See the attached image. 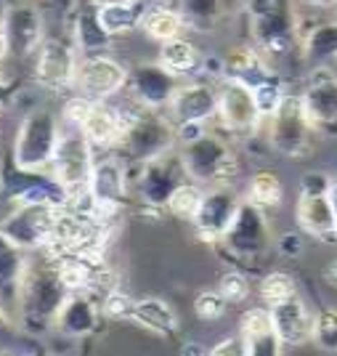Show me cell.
I'll return each instance as SVG.
<instances>
[{"label": "cell", "instance_id": "6da1fadb", "mask_svg": "<svg viewBox=\"0 0 337 356\" xmlns=\"http://www.w3.org/2000/svg\"><path fill=\"white\" fill-rule=\"evenodd\" d=\"M69 293L72 290L61 280L54 252H27V266H24L22 282H19V296H16V309L22 314L24 325L38 332L51 330Z\"/></svg>", "mask_w": 337, "mask_h": 356}, {"label": "cell", "instance_id": "7a4b0ae2", "mask_svg": "<svg viewBox=\"0 0 337 356\" xmlns=\"http://www.w3.org/2000/svg\"><path fill=\"white\" fill-rule=\"evenodd\" d=\"M176 147V122L167 118V112L162 115V109H147V106H141L135 102L133 112H128L125 136H122V141H120V147L115 152L125 163L141 165Z\"/></svg>", "mask_w": 337, "mask_h": 356}, {"label": "cell", "instance_id": "3957f363", "mask_svg": "<svg viewBox=\"0 0 337 356\" xmlns=\"http://www.w3.org/2000/svg\"><path fill=\"white\" fill-rule=\"evenodd\" d=\"M64 122L48 106H32L22 118L14 136L11 157L24 170H48L56 154Z\"/></svg>", "mask_w": 337, "mask_h": 356}, {"label": "cell", "instance_id": "277c9868", "mask_svg": "<svg viewBox=\"0 0 337 356\" xmlns=\"http://www.w3.org/2000/svg\"><path fill=\"white\" fill-rule=\"evenodd\" d=\"M178 152H181V160H183L189 178L202 184V186L231 184L236 170H239L231 144L213 131H205L202 136L191 138L186 144H178Z\"/></svg>", "mask_w": 337, "mask_h": 356}, {"label": "cell", "instance_id": "5b68a950", "mask_svg": "<svg viewBox=\"0 0 337 356\" xmlns=\"http://www.w3.org/2000/svg\"><path fill=\"white\" fill-rule=\"evenodd\" d=\"M265 134L271 149L287 157V160H300L311 154V141H313V125L308 120V112L303 106V96L287 90V96L281 99L279 109L265 120Z\"/></svg>", "mask_w": 337, "mask_h": 356}, {"label": "cell", "instance_id": "8992f818", "mask_svg": "<svg viewBox=\"0 0 337 356\" xmlns=\"http://www.w3.org/2000/svg\"><path fill=\"white\" fill-rule=\"evenodd\" d=\"M96 165V149L88 141V136L83 134L77 125H67L61 128V138L56 154L51 160L48 173L64 186V192L69 197L88 192V181Z\"/></svg>", "mask_w": 337, "mask_h": 356}, {"label": "cell", "instance_id": "52a82bcc", "mask_svg": "<svg viewBox=\"0 0 337 356\" xmlns=\"http://www.w3.org/2000/svg\"><path fill=\"white\" fill-rule=\"evenodd\" d=\"M61 205L54 202H14V210L0 221V232L22 250H45L54 239Z\"/></svg>", "mask_w": 337, "mask_h": 356}, {"label": "cell", "instance_id": "ba28073f", "mask_svg": "<svg viewBox=\"0 0 337 356\" xmlns=\"http://www.w3.org/2000/svg\"><path fill=\"white\" fill-rule=\"evenodd\" d=\"M271 242L274 237H271V226L265 221V210L245 200L231 229L218 245L236 264H258L271 250Z\"/></svg>", "mask_w": 337, "mask_h": 356}, {"label": "cell", "instance_id": "9c48e42d", "mask_svg": "<svg viewBox=\"0 0 337 356\" xmlns=\"http://www.w3.org/2000/svg\"><path fill=\"white\" fill-rule=\"evenodd\" d=\"M0 32L8 40L11 59H35L38 48L48 38L43 8L35 0H8L0 16Z\"/></svg>", "mask_w": 337, "mask_h": 356}, {"label": "cell", "instance_id": "30bf717a", "mask_svg": "<svg viewBox=\"0 0 337 356\" xmlns=\"http://www.w3.org/2000/svg\"><path fill=\"white\" fill-rule=\"evenodd\" d=\"M77 61H80V51L74 40L59 38V35H48L43 45L35 54V83L43 90L51 93H64V90L74 88V74H77Z\"/></svg>", "mask_w": 337, "mask_h": 356}, {"label": "cell", "instance_id": "8fae6325", "mask_svg": "<svg viewBox=\"0 0 337 356\" xmlns=\"http://www.w3.org/2000/svg\"><path fill=\"white\" fill-rule=\"evenodd\" d=\"M128 77H131V70L109 54L80 56L72 93H80L93 102H109L128 88Z\"/></svg>", "mask_w": 337, "mask_h": 356}, {"label": "cell", "instance_id": "7c38bea8", "mask_svg": "<svg viewBox=\"0 0 337 356\" xmlns=\"http://www.w3.org/2000/svg\"><path fill=\"white\" fill-rule=\"evenodd\" d=\"M88 197L101 218H115L128 202V163L117 152H106L96 160L88 181Z\"/></svg>", "mask_w": 337, "mask_h": 356}, {"label": "cell", "instance_id": "4fadbf2b", "mask_svg": "<svg viewBox=\"0 0 337 356\" xmlns=\"http://www.w3.org/2000/svg\"><path fill=\"white\" fill-rule=\"evenodd\" d=\"M135 168H138L135 192H138L144 205L157 210H165V202L170 200V194L176 192L178 184H183L189 178L178 147L154 157V160H149V163L135 165Z\"/></svg>", "mask_w": 337, "mask_h": 356}, {"label": "cell", "instance_id": "5bb4252c", "mask_svg": "<svg viewBox=\"0 0 337 356\" xmlns=\"http://www.w3.org/2000/svg\"><path fill=\"white\" fill-rule=\"evenodd\" d=\"M220 128L234 136H252L261 131L265 120L258 109L255 93L249 86L239 80H223L218 96V118Z\"/></svg>", "mask_w": 337, "mask_h": 356}, {"label": "cell", "instance_id": "9a60e30c", "mask_svg": "<svg viewBox=\"0 0 337 356\" xmlns=\"http://www.w3.org/2000/svg\"><path fill=\"white\" fill-rule=\"evenodd\" d=\"M242 197L236 194L231 184H220V186H207L202 208L194 218V232L197 237L207 242V245H218L226 237V232L231 229L236 213L242 208Z\"/></svg>", "mask_w": 337, "mask_h": 356}, {"label": "cell", "instance_id": "2e32d148", "mask_svg": "<svg viewBox=\"0 0 337 356\" xmlns=\"http://www.w3.org/2000/svg\"><path fill=\"white\" fill-rule=\"evenodd\" d=\"M300 96L313 131L337 138V74L329 67L311 70Z\"/></svg>", "mask_w": 337, "mask_h": 356}, {"label": "cell", "instance_id": "e0dca14e", "mask_svg": "<svg viewBox=\"0 0 337 356\" xmlns=\"http://www.w3.org/2000/svg\"><path fill=\"white\" fill-rule=\"evenodd\" d=\"M220 86L207 80H181L178 90L167 104V118L176 125L183 122H210L218 118Z\"/></svg>", "mask_w": 337, "mask_h": 356}, {"label": "cell", "instance_id": "ac0fdd59", "mask_svg": "<svg viewBox=\"0 0 337 356\" xmlns=\"http://www.w3.org/2000/svg\"><path fill=\"white\" fill-rule=\"evenodd\" d=\"M181 80L176 74H170L160 61L154 64H141L135 67L128 77V93L133 102H138L147 109H167L173 93L178 90Z\"/></svg>", "mask_w": 337, "mask_h": 356}, {"label": "cell", "instance_id": "d6986e66", "mask_svg": "<svg viewBox=\"0 0 337 356\" xmlns=\"http://www.w3.org/2000/svg\"><path fill=\"white\" fill-rule=\"evenodd\" d=\"M300 232L319 242H337V210L329 192H300L295 202Z\"/></svg>", "mask_w": 337, "mask_h": 356}, {"label": "cell", "instance_id": "ffe728a7", "mask_svg": "<svg viewBox=\"0 0 337 356\" xmlns=\"http://www.w3.org/2000/svg\"><path fill=\"white\" fill-rule=\"evenodd\" d=\"M125 125H128V112L112 104L109 99V102H90L88 115L80 122V131L88 136L93 149L115 152L125 136Z\"/></svg>", "mask_w": 337, "mask_h": 356}, {"label": "cell", "instance_id": "44dd1931", "mask_svg": "<svg viewBox=\"0 0 337 356\" xmlns=\"http://www.w3.org/2000/svg\"><path fill=\"white\" fill-rule=\"evenodd\" d=\"M101 300L90 293H69L54 319V330L67 338H88L101 322Z\"/></svg>", "mask_w": 337, "mask_h": 356}, {"label": "cell", "instance_id": "7402d4cb", "mask_svg": "<svg viewBox=\"0 0 337 356\" xmlns=\"http://www.w3.org/2000/svg\"><path fill=\"white\" fill-rule=\"evenodd\" d=\"M239 338L245 356H279L284 351L268 306H252L239 316Z\"/></svg>", "mask_w": 337, "mask_h": 356}, {"label": "cell", "instance_id": "603a6c76", "mask_svg": "<svg viewBox=\"0 0 337 356\" xmlns=\"http://www.w3.org/2000/svg\"><path fill=\"white\" fill-rule=\"evenodd\" d=\"M271 316H274V327L281 341V348H297L311 341V327H313V314L308 312L300 296H293L284 303L271 306Z\"/></svg>", "mask_w": 337, "mask_h": 356}, {"label": "cell", "instance_id": "cb8c5ba5", "mask_svg": "<svg viewBox=\"0 0 337 356\" xmlns=\"http://www.w3.org/2000/svg\"><path fill=\"white\" fill-rule=\"evenodd\" d=\"M274 72L277 70H271V61L261 54L258 45H239V48H234L226 59L220 61L223 80H239V83H245L249 88L261 86Z\"/></svg>", "mask_w": 337, "mask_h": 356}, {"label": "cell", "instance_id": "d4e9b609", "mask_svg": "<svg viewBox=\"0 0 337 356\" xmlns=\"http://www.w3.org/2000/svg\"><path fill=\"white\" fill-rule=\"evenodd\" d=\"M72 40L80 51V56H90V54H106L112 48V35L104 30L99 22V8L93 0H85L77 6L72 19Z\"/></svg>", "mask_w": 337, "mask_h": 356}, {"label": "cell", "instance_id": "484cf974", "mask_svg": "<svg viewBox=\"0 0 337 356\" xmlns=\"http://www.w3.org/2000/svg\"><path fill=\"white\" fill-rule=\"evenodd\" d=\"M128 322L144 327V330L160 335V338H173L178 332V327H181L176 309L165 298H154V296L135 298Z\"/></svg>", "mask_w": 337, "mask_h": 356}, {"label": "cell", "instance_id": "4316f807", "mask_svg": "<svg viewBox=\"0 0 337 356\" xmlns=\"http://www.w3.org/2000/svg\"><path fill=\"white\" fill-rule=\"evenodd\" d=\"M300 56L311 70L332 67L337 61V19L313 24L306 35H300Z\"/></svg>", "mask_w": 337, "mask_h": 356}, {"label": "cell", "instance_id": "83f0119b", "mask_svg": "<svg viewBox=\"0 0 337 356\" xmlns=\"http://www.w3.org/2000/svg\"><path fill=\"white\" fill-rule=\"evenodd\" d=\"M157 61L167 70L170 74H176L178 80H189L205 67V56L197 48V43H191L189 38H173L167 43H160V54Z\"/></svg>", "mask_w": 337, "mask_h": 356}, {"label": "cell", "instance_id": "f1b7e54d", "mask_svg": "<svg viewBox=\"0 0 337 356\" xmlns=\"http://www.w3.org/2000/svg\"><path fill=\"white\" fill-rule=\"evenodd\" d=\"M99 22L112 38L141 30V19L147 14V0H112V3H96Z\"/></svg>", "mask_w": 337, "mask_h": 356}, {"label": "cell", "instance_id": "f546056e", "mask_svg": "<svg viewBox=\"0 0 337 356\" xmlns=\"http://www.w3.org/2000/svg\"><path fill=\"white\" fill-rule=\"evenodd\" d=\"M24 266H27V250H22L0 232V300L3 303H16Z\"/></svg>", "mask_w": 337, "mask_h": 356}, {"label": "cell", "instance_id": "4dcf8cb0", "mask_svg": "<svg viewBox=\"0 0 337 356\" xmlns=\"http://www.w3.org/2000/svg\"><path fill=\"white\" fill-rule=\"evenodd\" d=\"M183 30H186V19L176 6H149L141 19V32L154 43H167L173 38H181Z\"/></svg>", "mask_w": 337, "mask_h": 356}, {"label": "cell", "instance_id": "1f68e13d", "mask_svg": "<svg viewBox=\"0 0 337 356\" xmlns=\"http://www.w3.org/2000/svg\"><path fill=\"white\" fill-rule=\"evenodd\" d=\"M176 8L186 19V27L210 32L226 14V0H176Z\"/></svg>", "mask_w": 337, "mask_h": 356}, {"label": "cell", "instance_id": "d6a6232c", "mask_svg": "<svg viewBox=\"0 0 337 356\" xmlns=\"http://www.w3.org/2000/svg\"><path fill=\"white\" fill-rule=\"evenodd\" d=\"M205 192H207V186L186 178L183 184H178L176 192L170 194V200L165 202V210H167L173 218H178V221H194L199 208H202Z\"/></svg>", "mask_w": 337, "mask_h": 356}, {"label": "cell", "instance_id": "836d02e7", "mask_svg": "<svg viewBox=\"0 0 337 356\" xmlns=\"http://www.w3.org/2000/svg\"><path fill=\"white\" fill-rule=\"evenodd\" d=\"M247 200L258 208H279L284 200V184L274 170H258L252 173L247 184Z\"/></svg>", "mask_w": 337, "mask_h": 356}, {"label": "cell", "instance_id": "e575fe53", "mask_svg": "<svg viewBox=\"0 0 337 356\" xmlns=\"http://www.w3.org/2000/svg\"><path fill=\"white\" fill-rule=\"evenodd\" d=\"M258 296L271 309V306L284 303L293 296H297V284H295V280L287 271H271V274H265L263 280L258 282Z\"/></svg>", "mask_w": 337, "mask_h": 356}, {"label": "cell", "instance_id": "d590c367", "mask_svg": "<svg viewBox=\"0 0 337 356\" xmlns=\"http://www.w3.org/2000/svg\"><path fill=\"white\" fill-rule=\"evenodd\" d=\"M311 343L327 354H337V309H319L313 314Z\"/></svg>", "mask_w": 337, "mask_h": 356}, {"label": "cell", "instance_id": "8d00e7d4", "mask_svg": "<svg viewBox=\"0 0 337 356\" xmlns=\"http://www.w3.org/2000/svg\"><path fill=\"white\" fill-rule=\"evenodd\" d=\"M252 93H255V102H258V109H261L263 120H268L279 109L281 99L287 96V88H284V80L279 77V72H274L261 86H255Z\"/></svg>", "mask_w": 337, "mask_h": 356}, {"label": "cell", "instance_id": "74e56055", "mask_svg": "<svg viewBox=\"0 0 337 356\" xmlns=\"http://www.w3.org/2000/svg\"><path fill=\"white\" fill-rule=\"evenodd\" d=\"M218 293L226 300H229V306H236V303H245L252 293V284H249V277L245 271H239V268H231V271H226L223 277L218 280Z\"/></svg>", "mask_w": 337, "mask_h": 356}, {"label": "cell", "instance_id": "f35d334b", "mask_svg": "<svg viewBox=\"0 0 337 356\" xmlns=\"http://www.w3.org/2000/svg\"><path fill=\"white\" fill-rule=\"evenodd\" d=\"M226 309H229V300L220 296L218 290H205L194 298V314L202 322H218L226 316Z\"/></svg>", "mask_w": 337, "mask_h": 356}, {"label": "cell", "instance_id": "ab89813d", "mask_svg": "<svg viewBox=\"0 0 337 356\" xmlns=\"http://www.w3.org/2000/svg\"><path fill=\"white\" fill-rule=\"evenodd\" d=\"M133 303H135V298H131L128 293H122L120 287H115V290H109V293L101 298V314L106 319L122 322V319H131Z\"/></svg>", "mask_w": 337, "mask_h": 356}, {"label": "cell", "instance_id": "60d3db41", "mask_svg": "<svg viewBox=\"0 0 337 356\" xmlns=\"http://www.w3.org/2000/svg\"><path fill=\"white\" fill-rule=\"evenodd\" d=\"M329 186H332V176L322 173V170L306 173L300 181V192H329Z\"/></svg>", "mask_w": 337, "mask_h": 356}, {"label": "cell", "instance_id": "b9f144b4", "mask_svg": "<svg viewBox=\"0 0 337 356\" xmlns=\"http://www.w3.org/2000/svg\"><path fill=\"white\" fill-rule=\"evenodd\" d=\"M210 356H245V346H242V338L239 335H231V338H226V341H220L218 346H213L210 351H207Z\"/></svg>", "mask_w": 337, "mask_h": 356}, {"label": "cell", "instance_id": "7bdbcfd3", "mask_svg": "<svg viewBox=\"0 0 337 356\" xmlns=\"http://www.w3.org/2000/svg\"><path fill=\"white\" fill-rule=\"evenodd\" d=\"M279 245V252L281 255H287V258H297L300 252H303V239H300V234H281V237L277 239Z\"/></svg>", "mask_w": 337, "mask_h": 356}, {"label": "cell", "instance_id": "ee69618b", "mask_svg": "<svg viewBox=\"0 0 337 356\" xmlns=\"http://www.w3.org/2000/svg\"><path fill=\"white\" fill-rule=\"evenodd\" d=\"M11 338H14V322L6 312V303L0 300V346H8Z\"/></svg>", "mask_w": 337, "mask_h": 356}, {"label": "cell", "instance_id": "f6af8a7d", "mask_svg": "<svg viewBox=\"0 0 337 356\" xmlns=\"http://www.w3.org/2000/svg\"><path fill=\"white\" fill-rule=\"evenodd\" d=\"M303 6L308 8H319V11H329V8H335L337 0H300Z\"/></svg>", "mask_w": 337, "mask_h": 356}, {"label": "cell", "instance_id": "bcb514c9", "mask_svg": "<svg viewBox=\"0 0 337 356\" xmlns=\"http://www.w3.org/2000/svg\"><path fill=\"white\" fill-rule=\"evenodd\" d=\"M324 282L332 284V287H337V258L329 264V266L324 268Z\"/></svg>", "mask_w": 337, "mask_h": 356}, {"label": "cell", "instance_id": "7dc6e473", "mask_svg": "<svg viewBox=\"0 0 337 356\" xmlns=\"http://www.w3.org/2000/svg\"><path fill=\"white\" fill-rule=\"evenodd\" d=\"M11 59V51H8V40H6V35L0 32V61H8Z\"/></svg>", "mask_w": 337, "mask_h": 356}, {"label": "cell", "instance_id": "c3c4849f", "mask_svg": "<svg viewBox=\"0 0 337 356\" xmlns=\"http://www.w3.org/2000/svg\"><path fill=\"white\" fill-rule=\"evenodd\" d=\"M0 88H8V74H6V61H0Z\"/></svg>", "mask_w": 337, "mask_h": 356}, {"label": "cell", "instance_id": "681fc988", "mask_svg": "<svg viewBox=\"0 0 337 356\" xmlns=\"http://www.w3.org/2000/svg\"><path fill=\"white\" fill-rule=\"evenodd\" d=\"M329 197H332V202H335V210H337V178H332V186H329Z\"/></svg>", "mask_w": 337, "mask_h": 356}, {"label": "cell", "instance_id": "f907efd6", "mask_svg": "<svg viewBox=\"0 0 337 356\" xmlns=\"http://www.w3.org/2000/svg\"><path fill=\"white\" fill-rule=\"evenodd\" d=\"M93 3H112V0H93Z\"/></svg>", "mask_w": 337, "mask_h": 356}, {"label": "cell", "instance_id": "816d5d0a", "mask_svg": "<svg viewBox=\"0 0 337 356\" xmlns=\"http://www.w3.org/2000/svg\"><path fill=\"white\" fill-rule=\"evenodd\" d=\"M332 11H335V16H332V19H337V6H335V8H332Z\"/></svg>", "mask_w": 337, "mask_h": 356}, {"label": "cell", "instance_id": "f5cc1de1", "mask_svg": "<svg viewBox=\"0 0 337 356\" xmlns=\"http://www.w3.org/2000/svg\"><path fill=\"white\" fill-rule=\"evenodd\" d=\"M0 128H3V120H0Z\"/></svg>", "mask_w": 337, "mask_h": 356}]
</instances>
